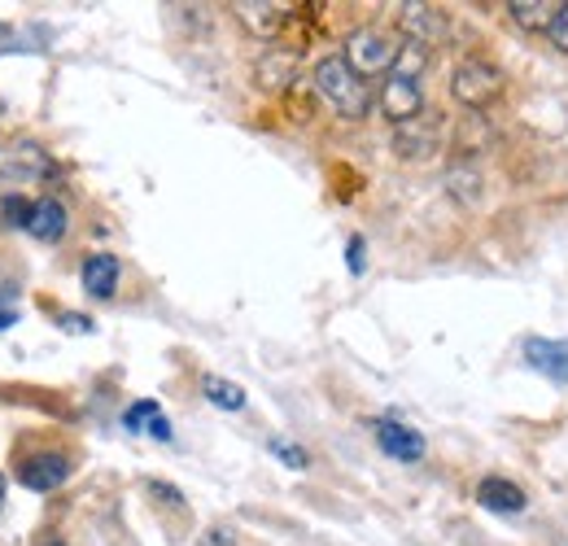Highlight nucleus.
I'll list each match as a JSON object with an SVG mask.
<instances>
[{
  "instance_id": "1",
  "label": "nucleus",
  "mask_w": 568,
  "mask_h": 546,
  "mask_svg": "<svg viewBox=\"0 0 568 546\" xmlns=\"http://www.w3.org/2000/svg\"><path fill=\"white\" fill-rule=\"evenodd\" d=\"M311 83H315V97H320L333 114H342V119H363V114L372 110V83H367L342 53L324 58V62L315 67V74H311Z\"/></svg>"
},
{
  "instance_id": "2",
  "label": "nucleus",
  "mask_w": 568,
  "mask_h": 546,
  "mask_svg": "<svg viewBox=\"0 0 568 546\" xmlns=\"http://www.w3.org/2000/svg\"><path fill=\"white\" fill-rule=\"evenodd\" d=\"M503 88H507V74L495 62H486V58H468V62H459L455 74H450V92H455V101L468 114L490 110L498 97H503Z\"/></svg>"
},
{
  "instance_id": "3",
  "label": "nucleus",
  "mask_w": 568,
  "mask_h": 546,
  "mask_svg": "<svg viewBox=\"0 0 568 546\" xmlns=\"http://www.w3.org/2000/svg\"><path fill=\"white\" fill-rule=\"evenodd\" d=\"M398 53H403V44H394L385 31H372V27H363L355 31L351 40H346V62L367 79V74H389L394 62H398Z\"/></svg>"
},
{
  "instance_id": "4",
  "label": "nucleus",
  "mask_w": 568,
  "mask_h": 546,
  "mask_svg": "<svg viewBox=\"0 0 568 546\" xmlns=\"http://www.w3.org/2000/svg\"><path fill=\"white\" fill-rule=\"evenodd\" d=\"M376 105L381 114L398 128V123H412L416 114H425V92H420V79L403 74V70H389L381 79V92H376Z\"/></svg>"
},
{
  "instance_id": "5",
  "label": "nucleus",
  "mask_w": 568,
  "mask_h": 546,
  "mask_svg": "<svg viewBox=\"0 0 568 546\" xmlns=\"http://www.w3.org/2000/svg\"><path fill=\"white\" fill-rule=\"evenodd\" d=\"M398 27H403V31H407V40H412V44H420V49L442 44V40H446V31H450L446 13H442L437 4H420V0L398 4Z\"/></svg>"
},
{
  "instance_id": "6",
  "label": "nucleus",
  "mask_w": 568,
  "mask_h": 546,
  "mask_svg": "<svg viewBox=\"0 0 568 546\" xmlns=\"http://www.w3.org/2000/svg\"><path fill=\"white\" fill-rule=\"evenodd\" d=\"M67 477H71V459L62 451H36V455H27L18 464V481L27 489H36V494H49V489L67 485Z\"/></svg>"
},
{
  "instance_id": "7",
  "label": "nucleus",
  "mask_w": 568,
  "mask_h": 546,
  "mask_svg": "<svg viewBox=\"0 0 568 546\" xmlns=\"http://www.w3.org/2000/svg\"><path fill=\"white\" fill-rule=\"evenodd\" d=\"M376 428V446L389 455V459H398V464H420L425 459V437L412 428V424H398V419H376L372 424Z\"/></svg>"
},
{
  "instance_id": "8",
  "label": "nucleus",
  "mask_w": 568,
  "mask_h": 546,
  "mask_svg": "<svg viewBox=\"0 0 568 546\" xmlns=\"http://www.w3.org/2000/svg\"><path fill=\"white\" fill-rule=\"evenodd\" d=\"M442 144V123H437V114H416L412 123H398V132H394V149H398V158H412V162H420L428 158L433 149Z\"/></svg>"
},
{
  "instance_id": "9",
  "label": "nucleus",
  "mask_w": 568,
  "mask_h": 546,
  "mask_svg": "<svg viewBox=\"0 0 568 546\" xmlns=\"http://www.w3.org/2000/svg\"><path fill=\"white\" fill-rule=\"evenodd\" d=\"M525 358L534 372H542L547 381L568 390V342H547V337H529L525 342Z\"/></svg>"
},
{
  "instance_id": "10",
  "label": "nucleus",
  "mask_w": 568,
  "mask_h": 546,
  "mask_svg": "<svg viewBox=\"0 0 568 546\" xmlns=\"http://www.w3.org/2000/svg\"><path fill=\"white\" fill-rule=\"evenodd\" d=\"M477 503L486 507V512H498V516H516V512H525V489L520 485H511L507 477H481L477 481Z\"/></svg>"
},
{
  "instance_id": "11",
  "label": "nucleus",
  "mask_w": 568,
  "mask_h": 546,
  "mask_svg": "<svg viewBox=\"0 0 568 546\" xmlns=\"http://www.w3.org/2000/svg\"><path fill=\"white\" fill-rule=\"evenodd\" d=\"M119 275H123V263H119L114 254H88L83 267H79V280H83V289H88L92 297H114Z\"/></svg>"
},
{
  "instance_id": "12",
  "label": "nucleus",
  "mask_w": 568,
  "mask_h": 546,
  "mask_svg": "<svg viewBox=\"0 0 568 546\" xmlns=\"http://www.w3.org/2000/svg\"><path fill=\"white\" fill-rule=\"evenodd\" d=\"M258 88H267V92H281L288 88L293 79H297V49H267L263 58H258Z\"/></svg>"
},
{
  "instance_id": "13",
  "label": "nucleus",
  "mask_w": 568,
  "mask_h": 546,
  "mask_svg": "<svg viewBox=\"0 0 568 546\" xmlns=\"http://www.w3.org/2000/svg\"><path fill=\"white\" fill-rule=\"evenodd\" d=\"M27 232H31L36 241H44V245H58V241L67 236V205L58 202V198H40L36 210H31Z\"/></svg>"
},
{
  "instance_id": "14",
  "label": "nucleus",
  "mask_w": 568,
  "mask_h": 546,
  "mask_svg": "<svg viewBox=\"0 0 568 546\" xmlns=\"http://www.w3.org/2000/svg\"><path fill=\"white\" fill-rule=\"evenodd\" d=\"M123 428L128 433H153L158 442H171V424H166V415L153 398H141V403H132L123 411Z\"/></svg>"
},
{
  "instance_id": "15",
  "label": "nucleus",
  "mask_w": 568,
  "mask_h": 546,
  "mask_svg": "<svg viewBox=\"0 0 568 546\" xmlns=\"http://www.w3.org/2000/svg\"><path fill=\"white\" fill-rule=\"evenodd\" d=\"M507 9H511V22H520L525 31H547V36L560 18V0H511Z\"/></svg>"
},
{
  "instance_id": "16",
  "label": "nucleus",
  "mask_w": 568,
  "mask_h": 546,
  "mask_svg": "<svg viewBox=\"0 0 568 546\" xmlns=\"http://www.w3.org/2000/svg\"><path fill=\"white\" fill-rule=\"evenodd\" d=\"M232 13L250 27V31H258V36H276V27L284 22V4H254V0H241V4H232Z\"/></svg>"
},
{
  "instance_id": "17",
  "label": "nucleus",
  "mask_w": 568,
  "mask_h": 546,
  "mask_svg": "<svg viewBox=\"0 0 568 546\" xmlns=\"http://www.w3.org/2000/svg\"><path fill=\"white\" fill-rule=\"evenodd\" d=\"M446 193L455 198L459 205H477L481 202V175H477V166H464V162H455L450 171H446Z\"/></svg>"
},
{
  "instance_id": "18",
  "label": "nucleus",
  "mask_w": 568,
  "mask_h": 546,
  "mask_svg": "<svg viewBox=\"0 0 568 546\" xmlns=\"http://www.w3.org/2000/svg\"><path fill=\"white\" fill-rule=\"evenodd\" d=\"M495 140V132H490V119L486 114H464L459 119V128H455V149L459 153H477V149H486Z\"/></svg>"
},
{
  "instance_id": "19",
  "label": "nucleus",
  "mask_w": 568,
  "mask_h": 546,
  "mask_svg": "<svg viewBox=\"0 0 568 546\" xmlns=\"http://www.w3.org/2000/svg\"><path fill=\"white\" fill-rule=\"evenodd\" d=\"M202 390H206V398H211L219 411L245 407V390H241V385H232V381H223V376H206V381H202Z\"/></svg>"
},
{
  "instance_id": "20",
  "label": "nucleus",
  "mask_w": 568,
  "mask_h": 546,
  "mask_svg": "<svg viewBox=\"0 0 568 546\" xmlns=\"http://www.w3.org/2000/svg\"><path fill=\"white\" fill-rule=\"evenodd\" d=\"M31 210H36V202H27V198H18V193L0 198V214H4L9 228H27V223H31Z\"/></svg>"
},
{
  "instance_id": "21",
  "label": "nucleus",
  "mask_w": 568,
  "mask_h": 546,
  "mask_svg": "<svg viewBox=\"0 0 568 546\" xmlns=\"http://www.w3.org/2000/svg\"><path fill=\"white\" fill-rule=\"evenodd\" d=\"M272 451L281 455L288 468H306V451H302V446H288L284 437H272Z\"/></svg>"
},
{
  "instance_id": "22",
  "label": "nucleus",
  "mask_w": 568,
  "mask_h": 546,
  "mask_svg": "<svg viewBox=\"0 0 568 546\" xmlns=\"http://www.w3.org/2000/svg\"><path fill=\"white\" fill-rule=\"evenodd\" d=\"M197 546H236V529H232V525H211Z\"/></svg>"
},
{
  "instance_id": "23",
  "label": "nucleus",
  "mask_w": 568,
  "mask_h": 546,
  "mask_svg": "<svg viewBox=\"0 0 568 546\" xmlns=\"http://www.w3.org/2000/svg\"><path fill=\"white\" fill-rule=\"evenodd\" d=\"M149 494H153V498H162L166 507H184L180 489H175V485H166V481H149Z\"/></svg>"
},
{
  "instance_id": "24",
  "label": "nucleus",
  "mask_w": 568,
  "mask_h": 546,
  "mask_svg": "<svg viewBox=\"0 0 568 546\" xmlns=\"http://www.w3.org/2000/svg\"><path fill=\"white\" fill-rule=\"evenodd\" d=\"M551 40H556V49L568 53V0L560 4V18H556V27H551Z\"/></svg>"
},
{
  "instance_id": "25",
  "label": "nucleus",
  "mask_w": 568,
  "mask_h": 546,
  "mask_svg": "<svg viewBox=\"0 0 568 546\" xmlns=\"http://www.w3.org/2000/svg\"><path fill=\"white\" fill-rule=\"evenodd\" d=\"M346 263H351V272L363 275V236H351V250H346Z\"/></svg>"
},
{
  "instance_id": "26",
  "label": "nucleus",
  "mask_w": 568,
  "mask_h": 546,
  "mask_svg": "<svg viewBox=\"0 0 568 546\" xmlns=\"http://www.w3.org/2000/svg\"><path fill=\"white\" fill-rule=\"evenodd\" d=\"M62 328H67V333H92V320H88V315H71V311H67V315H62Z\"/></svg>"
},
{
  "instance_id": "27",
  "label": "nucleus",
  "mask_w": 568,
  "mask_h": 546,
  "mask_svg": "<svg viewBox=\"0 0 568 546\" xmlns=\"http://www.w3.org/2000/svg\"><path fill=\"white\" fill-rule=\"evenodd\" d=\"M9 324H18V311H0V333H4Z\"/></svg>"
},
{
  "instance_id": "28",
  "label": "nucleus",
  "mask_w": 568,
  "mask_h": 546,
  "mask_svg": "<svg viewBox=\"0 0 568 546\" xmlns=\"http://www.w3.org/2000/svg\"><path fill=\"white\" fill-rule=\"evenodd\" d=\"M0 507H4V477H0Z\"/></svg>"
},
{
  "instance_id": "29",
  "label": "nucleus",
  "mask_w": 568,
  "mask_h": 546,
  "mask_svg": "<svg viewBox=\"0 0 568 546\" xmlns=\"http://www.w3.org/2000/svg\"><path fill=\"white\" fill-rule=\"evenodd\" d=\"M49 546H67V543H58V538H53V543H49Z\"/></svg>"
}]
</instances>
